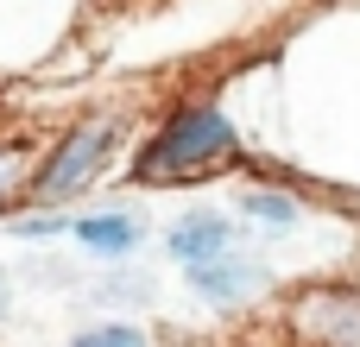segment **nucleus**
Wrapping results in <instances>:
<instances>
[{"mask_svg": "<svg viewBox=\"0 0 360 347\" xmlns=\"http://www.w3.org/2000/svg\"><path fill=\"white\" fill-rule=\"evenodd\" d=\"M354 202H360V196H354Z\"/></svg>", "mask_w": 360, "mask_h": 347, "instance_id": "nucleus-11", "label": "nucleus"}, {"mask_svg": "<svg viewBox=\"0 0 360 347\" xmlns=\"http://www.w3.org/2000/svg\"><path fill=\"white\" fill-rule=\"evenodd\" d=\"M13 183H19V158H13V152H0V196H6Z\"/></svg>", "mask_w": 360, "mask_h": 347, "instance_id": "nucleus-9", "label": "nucleus"}, {"mask_svg": "<svg viewBox=\"0 0 360 347\" xmlns=\"http://www.w3.org/2000/svg\"><path fill=\"white\" fill-rule=\"evenodd\" d=\"M0 310H6V284H0Z\"/></svg>", "mask_w": 360, "mask_h": 347, "instance_id": "nucleus-10", "label": "nucleus"}, {"mask_svg": "<svg viewBox=\"0 0 360 347\" xmlns=\"http://www.w3.org/2000/svg\"><path fill=\"white\" fill-rule=\"evenodd\" d=\"M291 329L310 347H360V291L354 284H316L291 303Z\"/></svg>", "mask_w": 360, "mask_h": 347, "instance_id": "nucleus-3", "label": "nucleus"}, {"mask_svg": "<svg viewBox=\"0 0 360 347\" xmlns=\"http://www.w3.org/2000/svg\"><path fill=\"white\" fill-rule=\"evenodd\" d=\"M165 247L190 266V259H215V253H228L234 247V221H221V215H190V221H177L171 234H165Z\"/></svg>", "mask_w": 360, "mask_h": 347, "instance_id": "nucleus-5", "label": "nucleus"}, {"mask_svg": "<svg viewBox=\"0 0 360 347\" xmlns=\"http://www.w3.org/2000/svg\"><path fill=\"white\" fill-rule=\"evenodd\" d=\"M240 209L259 234H291L297 228V196H285V190H247Z\"/></svg>", "mask_w": 360, "mask_h": 347, "instance_id": "nucleus-7", "label": "nucleus"}, {"mask_svg": "<svg viewBox=\"0 0 360 347\" xmlns=\"http://www.w3.org/2000/svg\"><path fill=\"white\" fill-rule=\"evenodd\" d=\"M70 234L89 247V253H127L139 240V221L133 215H89V221H70Z\"/></svg>", "mask_w": 360, "mask_h": 347, "instance_id": "nucleus-6", "label": "nucleus"}, {"mask_svg": "<svg viewBox=\"0 0 360 347\" xmlns=\"http://www.w3.org/2000/svg\"><path fill=\"white\" fill-rule=\"evenodd\" d=\"M190 284H196V297H209L215 310H228V303H247V297L266 291V266L215 253V259H190Z\"/></svg>", "mask_w": 360, "mask_h": 347, "instance_id": "nucleus-4", "label": "nucleus"}, {"mask_svg": "<svg viewBox=\"0 0 360 347\" xmlns=\"http://www.w3.org/2000/svg\"><path fill=\"white\" fill-rule=\"evenodd\" d=\"M234 158V126L221 107H184L146 152H139V177L158 183V177H196L209 164Z\"/></svg>", "mask_w": 360, "mask_h": 347, "instance_id": "nucleus-1", "label": "nucleus"}, {"mask_svg": "<svg viewBox=\"0 0 360 347\" xmlns=\"http://www.w3.org/2000/svg\"><path fill=\"white\" fill-rule=\"evenodd\" d=\"M70 347H146V335H139L133 322H101V329H89V335H76Z\"/></svg>", "mask_w": 360, "mask_h": 347, "instance_id": "nucleus-8", "label": "nucleus"}, {"mask_svg": "<svg viewBox=\"0 0 360 347\" xmlns=\"http://www.w3.org/2000/svg\"><path fill=\"white\" fill-rule=\"evenodd\" d=\"M114 145H120V120H114V114L76 126V133L51 152V164L38 171V196H76V190H89V183L101 177V164L114 158Z\"/></svg>", "mask_w": 360, "mask_h": 347, "instance_id": "nucleus-2", "label": "nucleus"}]
</instances>
